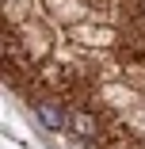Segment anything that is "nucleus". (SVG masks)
I'll list each match as a JSON object with an SVG mask.
<instances>
[{"mask_svg":"<svg viewBox=\"0 0 145 149\" xmlns=\"http://www.w3.org/2000/svg\"><path fill=\"white\" fill-rule=\"evenodd\" d=\"M76 130H80L84 138H92V134H96V123H92L88 115H76Z\"/></svg>","mask_w":145,"mask_h":149,"instance_id":"obj_2","label":"nucleus"},{"mask_svg":"<svg viewBox=\"0 0 145 149\" xmlns=\"http://www.w3.org/2000/svg\"><path fill=\"white\" fill-rule=\"evenodd\" d=\"M35 111H38V118H42V123L50 126V130H61L65 126V118H61V111H57L50 100H42V103H35Z\"/></svg>","mask_w":145,"mask_h":149,"instance_id":"obj_1","label":"nucleus"}]
</instances>
